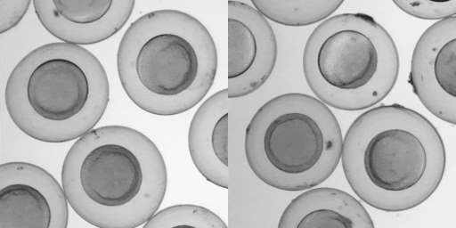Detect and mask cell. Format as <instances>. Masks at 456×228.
Here are the masks:
<instances>
[{
  "mask_svg": "<svg viewBox=\"0 0 456 228\" xmlns=\"http://www.w3.org/2000/svg\"><path fill=\"white\" fill-rule=\"evenodd\" d=\"M341 161L360 200L379 210L403 212L436 191L446 151L438 130L421 113L400 104L382 105L351 126Z\"/></svg>",
  "mask_w": 456,
  "mask_h": 228,
  "instance_id": "6da1fadb",
  "label": "cell"
},
{
  "mask_svg": "<svg viewBox=\"0 0 456 228\" xmlns=\"http://www.w3.org/2000/svg\"><path fill=\"white\" fill-rule=\"evenodd\" d=\"M61 183L69 205L89 224L134 228L162 205L167 170L153 141L133 128L109 126L93 129L71 146Z\"/></svg>",
  "mask_w": 456,
  "mask_h": 228,
  "instance_id": "7a4b0ae2",
  "label": "cell"
},
{
  "mask_svg": "<svg viewBox=\"0 0 456 228\" xmlns=\"http://www.w3.org/2000/svg\"><path fill=\"white\" fill-rule=\"evenodd\" d=\"M208 29L187 13L150 12L130 25L120 43L118 69L131 101L144 111L174 117L197 106L217 72Z\"/></svg>",
  "mask_w": 456,
  "mask_h": 228,
  "instance_id": "3957f363",
  "label": "cell"
},
{
  "mask_svg": "<svg viewBox=\"0 0 456 228\" xmlns=\"http://www.w3.org/2000/svg\"><path fill=\"white\" fill-rule=\"evenodd\" d=\"M110 99L106 71L88 50L54 43L29 53L10 75L5 102L28 136L45 142L79 139L101 121Z\"/></svg>",
  "mask_w": 456,
  "mask_h": 228,
  "instance_id": "277c9868",
  "label": "cell"
},
{
  "mask_svg": "<svg viewBox=\"0 0 456 228\" xmlns=\"http://www.w3.org/2000/svg\"><path fill=\"white\" fill-rule=\"evenodd\" d=\"M339 124L319 99L286 94L262 105L248 124L245 154L255 175L287 192L325 182L341 159Z\"/></svg>",
  "mask_w": 456,
  "mask_h": 228,
  "instance_id": "5b68a950",
  "label": "cell"
},
{
  "mask_svg": "<svg viewBox=\"0 0 456 228\" xmlns=\"http://www.w3.org/2000/svg\"><path fill=\"white\" fill-rule=\"evenodd\" d=\"M303 71L317 99L341 110L369 109L396 85L400 60L388 31L362 13L325 20L311 34Z\"/></svg>",
  "mask_w": 456,
  "mask_h": 228,
  "instance_id": "8992f818",
  "label": "cell"
},
{
  "mask_svg": "<svg viewBox=\"0 0 456 228\" xmlns=\"http://www.w3.org/2000/svg\"><path fill=\"white\" fill-rule=\"evenodd\" d=\"M63 187L44 168L23 162L0 167V228H66Z\"/></svg>",
  "mask_w": 456,
  "mask_h": 228,
  "instance_id": "52a82bcc",
  "label": "cell"
},
{
  "mask_svg": "<svg viewBox=\"0 0 456 228\" xmlns=\"http://www.w3.org/2000/svg\"><path fill=\"white\" fill-rule=\"evenodd\" d=\"M277 59V37L269 20L247 4L228 3V98L259 90L270 79Z\"/></svg>",
  "mask_w": 456,
  "mask_h": 228,
  "instance_id": "ba28073f",
  "label": "cell"
},
{
  "mask_svg": "<svg viewBox=\"0 0 456 228\" xmlns=\"http://www.w3.org/2000/svg\"><path fill=\"white\" fill-rule=\"evenodd\" d=\"M410 82L416 96L435 117L456 125V17L439 20L418 41Z\"/></svg>",
  "mask_w": 456,
  "mask_h": 228,
  "instance_id": "9c48e42d",
  "label": "cell"
},
{
  "mask_svg": "<svg viewBox=\"0 0 456 228\" xmlns=\"http://www.w3.org/2000/svg\"><path fill=\"white\" fill-rule=\"evenodd\" d=\"M43 26L62 43L93 45L118 33L134 10V0H35Z\"/></svg>",
  "mask_w": 456,
  "mask_h": 228,
  "instance_id": "30bf717a",
  "label": "cell"
},
{
  "mask_svg": "<svg viewBox=\"0 0 456 228\" xmlns=\"http://www.w3.org/2000/svg\"><path fill=\"white\" fill-rule=\"evenodd\" d=\"M231 99L227 90L210 96L199 108L189 127L188 148L200 173L211 183L228 189Z\"/></svg>",
  "mask_w": 456,
  "mask_h": 228,
  "instance_id": "8fae6325",
  "label": "cell"
},
{
  "mask_svg": "<svg viewBox=\"0 0 456 228\" xmlns=\"http://www.w3.org/2000/svg\"><path fill=\"white\" fill-rule=\"evenodd\" d=\"M374 226L360 201L341 190L330 187L312 188L297 197L287 207L279 223L280 228Z\"/></svg>",
  "mask_w": 456,
  "mask_h": 228,
  "instance_id": "7c38bea8",
  "label": "cell"
},
{
  "mask_svg": "<svg viewBox=\"0 0 456 228\" xmlns=\"http://www.w3.org/2000/svg\"><path fill=\"white\" fill-rule=\"evenodd\" d=\"M265 19L289 27L313 25L330 17L344 4L342 0H252Z\"/></svg>",
  "mask_w": 456,
  "mask_h": 228,
  "instance_id": "4fadbf2b",
  "label": "cell"
},
{
  "mask_svg": "<svg viewBox=\"0 0 456 228\" xmlns=\"http://www.w3.org/2000/svg\"><path fill=\"white\" fill-rule=\"evenodd\" d=\"M194 226L198 228H226V224L214 212L194 205H178L157 212L143 228H171Z\"/></svg>",
  "mask_w": 456,
  "mask_h": 228,
  "instance_id": "5bb4252c",
  "label": "cell"
},
{
  "mask_svg": "<svg viewBox=\"0 0 456 228\" xmlns=\"http://www.w3.org/2000/svg\"><path fill=\"white\" fill-rule=\"evenodd\" d=\"M394 4L403 12L414 18L422 20H445L455 16L456 2L436 3L428 0H416V2H405L396 0Z\"/></svg>",
  "mask_w": 456,
  "mask_h": 228,
  "instance_id": "9a60e30c",
  "label": "cell"
},
{
  "mask_svg": "<svg viewBox=\"0 0 456 228\" xmlns=\"http://www.w3.org/2000/svg\"><path fill=\"white\" fill-rule=\"evenodd\" d=\"M31 4L29 0H2V28L5 33L15 28L25 17Z\"/></svg>",
  "mask_w": 456,
  "mask_h": 228,
  "instance_id": "2e32d148",
  "label": "cell"
}]
</instances>
